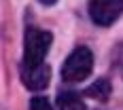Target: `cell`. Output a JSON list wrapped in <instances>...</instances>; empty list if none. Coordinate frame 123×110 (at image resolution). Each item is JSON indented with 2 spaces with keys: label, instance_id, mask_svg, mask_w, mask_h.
Returning <instances> with one entry per match:
<instances>
[{
  "label": "cell",
  "instance_id": "1",
  "mask_svg": "<svg viewBox=\"0 0 123 110\" xmlns=\"http://www.w3.org/2000/svg\"><path fill=\"white\" fill-rule=\"evenodd\" d=\"M51 40L53 34L47 30H40L30 25L25 30V40H24V61L21 66L30 68V66H38V64H45V55L51 47Z\"/></svg>",
  "mask_w": 123,
  "mask_h": 110
},
{
  "label": "cell",
  "instance_id": "2",
  "mask_svg": "<svg viewBox=\"0 0 123 110\" xmlns=\"http://www.w3.org/2000/svg\"><path fill=\"white\" fill-rule=\"evenodd\" d=\"M91 70H93V53L87 47H76L62 66V78L66 83H83L91 74Z\"/></svg>",
  "mask_w": 123,
  "mask_h": 110
},
{
  "label": "cell",
  "instance_id": "3",
  "mask_svg": "<svg viewBox=\"0 0 123 110\" xmlns=\"http://www.w3.org/2000/svg\"><path fill=\"white\" fill-rule=\"evenodd\" d=\"M123 13V0H91L89 2V17L100 28L112 25Z\"/></svg>",
  "mask_w": 123,
  "mask_h": 110
},
{
  "label": "cell",
  "instance_id": "4",
  "mask_svg": "<svg viewBox=\"0 0 123 110\" xmlns=\"http://www.w3.org/2000/svg\"><path fill=\"white\" fill-rule=\"evenodd\" d=\"M21 81H24V85L30 91H43V89H47V85L51 81L49 66L47 64H38V66H30V68L21 66Z\"/></svg>",
  "mask_w": 123,
  "mask_h": 110
},
{
  "label": "cell",
  "instance_id": "5",
  "mask_svg": "<svg viewBox=\"0 0 123 110\" xmlns=\"http://www.w3.org/2000/svg\"><path fill=\"white\" fill-rule=\"evenodd\" d=\"M111 93H112V87H111V81H108V78H98L93 85H89L85 89V95H87V98L100 99V102L108 99Z\"/></svg>",
  "mask_w": 123,
  "mask_h": 110
},
{
  "label": "cell",
  "instance_id": "6",
  "mask_svg": "<svg viewBox=\"0 0 123 110\" xmlns=\"http://www.w3.org/2000/svg\"><path fill=\"white\" fill-rule=\"evenodd\" d=\"M57 106H60V110H85V104H83L81 95L74 93V91H64V93H60Z\"/></svg>",
  "mask_w": 123,
  "mask_h": 110
},
{
  "label": "cell",
  "instance_id": "7",
  "mask_svg": "<svg viewBox=\"0 0 123 110\" xmlns=\"http://www.w3.org/2000/svg\"><path fill=\"white\" fill-rule=\"evenodd\" d=\"M30 110H53L47 98H32L30 99Z\"/></svg>",
  "mask_w": 123,
  "mask_h": 110
},
{
  "label": "cell",
  "instance_id": "8",
  "mask_svg": "<svg viewBox=\"0 0 123 110\" xmlns=\"http://www.w3.org/2000/svg\"><path fill=\"white\" fill-rule=\"evenodd\" d=\"M43 4H53V2H57V0H40Z\"/></svg>",
  "mask_w": 123,
  "mask_h": 110
}]
</instances>
